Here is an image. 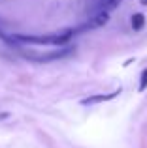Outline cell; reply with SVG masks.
Here are the masks:
<instances>
[{"instance_id": "6da1fadb", "label": "cell", "mask_w": 147, "mask_h": 148, "mask_svg": "<svg viewBox=\"0 0 147 148\" xmlns=\"http://www.w3.org/2000/svg\"><path fill=\"white\" fill-rule=\"evenodd\" d=\"M72 38V30H66L64 34H51V36H17V40L25 43H34V45H64Z\"/></svg>"}, {"instance_id": "7a4b0ae2", "label": "cell", "mask_w": 147, "mask_h": 148, "mask_svg": "<svg viewBox=\"0 0 147 148\" xmlns=\"http://www.w3.org/2000/svg\"><path fill=\"white\" fill-rule=\"evenodd\" d=\"M107 21H110V13H107V11H96L92 17H89L85 28H100V26H104Z\"/></svg>"}, {"instance_id": "3957f363", "label": "cell", "mask_w": 147, "mask_h": 148, "mask_svg": "<svg viewBox=\"0 0 147 148\" xmlns=\"http://www.w3.org/2000/svg\"><path fill=\"white\" fill-rule=\"evenodd\" d=\"M119 92H121V88H119V90H113V92H110V94H100V96H92V98H87V99H83V105L98 103V101H110V99H113L115 96H119Z\"/></svg>"}, {"instance_id": "277c9868", "label": "cell", "mask_w": 147, "mask_h": 148, "mask_svg": "<svg viewBox=\"0 0 147 148\" xmlns=\"http://www.w3.org/2000/svg\"><path fill=\"white\" fill-rule=\"evenodd\" d=\"M119 2H121V0H96L94 10L96 11H107V13H110V10H113Z\"/></svg>"}, {"instance_id": "5b68a950", "label": "cell", "mask_w": 147, "mask_h": 148, "mask_svg": "<svg viewBox=\"0 0 147 148\" xmlns=\"http://www.w3.org/2000/svg\"><path fill=\"white\" fill-rule=\"evenodd\" d=\"M144 23H145V19H144V15H141V13L134 15V17H132V28H134V32H138V30L144 28Z\"/></svg>"}, {"instance_id": "8992f818", "label": "cell", "mask_w": 147, "mask_h": 148, "mask_svg": "<svg viewBox=\"0 0 147 148\" xmlns=\"http://www.w3.org/2000/svg\"><path fill=\"white\" fill-rule=\"evenodd\" d=\"M147 88V69H144V73H141V81H140V86H138V90L144 92Z\"/></svg>"}, {"instance_id": "52a82bcc", "label": "cell", "mask_w": 147, "mask_h": 148, "mask_svg": "<svg viewBox=\"0 0 147 148\" xmlns=\"http://www.w3.org/2000/svg\"><path fill=\"white\" fill-rule=\"evenodd\" d=\"M0 40H2V41H6V43H10V45H13V43H15V40H13V38H10V36H8V34L4 32L2 28H0Z\"/></svg>"}, {"instance_id": "ba28073f", "label": "cell", "mask_w": 147, "mask_h": 148, "mask_svg": "<svg viewBox=\"0 0 147 148\" xmlns=\"http://www.w3.org/2000/svg\"><path fill=\"white\" fill-rule=\"evenodd\" d=\"M141 4H144V6H147V0H141Z\"/></svg>"}]
</instances>
